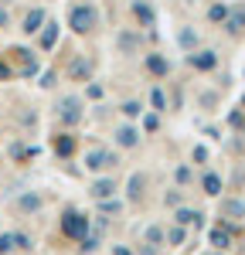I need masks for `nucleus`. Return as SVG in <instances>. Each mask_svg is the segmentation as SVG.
Returning <instances> with one entry per match:
<instances>
[{
    "instance_id": "f257e3e1",
    "label": "nucleus",
    "mask_w": 245,
    "mask_h": 255,
    "mask_svg": "<svg viewBox=\"0 0 245 255\" xmlns=\"http://www.w3.org/2000/svg\"><path fill=\"white\" fill-rule=\"evenodd\" d=\"M58 232L65 238H72V242H79L82 235L92 232V218H85L82 211H75V208H65V215L58 218Z\"/></svg>"
},
{
    "instance_id": "f03ea898",
    "label": "nucleus",
    "mask_w": 245,
    "mask_h": 255,
    "mask_svg": "<svg viewBox=\"0 0 245 255\" xmlns=\"http://www.w3.org/2000/svg\"><path fill=\"white\" fill-rule=\"evenodd\" d=\"M96 24H99V10H96L92 3H75V7L68 10V27H72L75 34H89Z\"/></svg>"
},
{
    "instance_id": "7ed1b4c3",
    "label": "nucleus",
    "mask_w": 245,
    "mask_h": 255,
    "mask_svg": "<svg viewBox=\"0 0 245 255\" xmlns=\"http://www.w3.org/2000/svg\"><path fill=\"white\" fill-rule=\"evenodd\" d=\"M55 113H58V119L65 126H79L82 119H85V102H82L79 96H61L58 106H55Z\"/></svg>"
},
{
    "instance_id": "20e7f679",
    "label": "nucleus",
    "mask_w": 245,
    "mask_h": 255,
    "mask_svg": "<svg viewBox=\"0 0 245 255\" xmlns=\"http://www.w3.org/2000/svg\"><path fill=\"white\" fill-rule=\"evenodd\" d=\"M116 163H120V157H116L113 150H106V146H92V150L85 153V170H92V174L113 170Z\"/></svg>"
},
{
    "instance_id": "39448f33",
    "label": "nucleus",
    "mask_w": 245,
    "mask_h": 255,
    "mask_svg": "<svg viewBox=\"0 0 245 255\" xmlns=\"http://www.w3.org/2000/svg\"><path fill=\"white\" fill-rule=\"evenodd\" d=\"M187 65H191L194 72H211V68L218 65V55H215L211 48H204V51H191V55H187Z\"/></svg>"
},
{
    "instance_id": "423d86ee",
    "label": "nucleus",
    "mask_w": 245,
    "mask_h": 255,
    "mask_svg": "<svg viewBox=\"0 0 245 255\" xmlns=\"http://www.w3.org/2000/svg\"><path fill=\"white\" fill-rule=\"evenodd\" d=\"M68 79L72 82H89L92 79V61L85 58V55H75L72 65H68Z\"/></svg>"
},
{
    "instance_id": "0eeeda50",
    "label": "nucleus",
    "mask_w": 245,
    "mask_h": 255,
    "mask_svg": "<svg viewBox=\"0 0 245 255\" xmlns=\"http://www.w3.org/2000/svg\"><path fill=\"white\" fill-rule=\"evenodd\" d=\"M116 191H120V187H116V177H113V174H109V177H99V180L89 187V194L96 197V201H106V197L116 194Z\"/></svg>"
},
{
    "instance_id": "6e6552de",
    "label": "nucleus",
    "mask_w": 245,
    "mask_h": 255,
    "mask_svg": "<svg viewBox=\"0 0 245 255\" xmlns=\"http://www.w3.org/2000/svg\"><path fill=\"white\" fill-rule=\"evenodd\" d=\"M146 72H150L153 79H167V75H170V61L153 51V55H146Z\"/></svg>"
},
{
    "instance_id": "1a4fd4ad",
    "label": "nucleus",
    "mask_w": 245,
    "mask_h": 255,
    "mask_svg": "<svg viewBox=\"0 0 245 255\" xmlns=\"http://www.w3.org/2000/svg\"><path fill=\"white\" fill-rule=\"evenodd\" d=\"M174 218H177V225H181V228H201V211H191V208H174Z\"/></svg>"
},
{
    "instance_id": "9d476101",
    "label": "nucleus",
    "mask_w": 245,
    "mask_h": 255,
    "mask_svg": "<svg viewBox=\"0 0 245 255\" xmlns=\"http://www.w3.org/2000/svg\"><path fill=\"white\" fill-rule=\"evenodd\" d=\"M222 218H225V221H242V218H245V201L225 197V201H222Z\"/></svg>"
},
{
    "instance_id": "9b49d317",
    "label": "nucleus",
    "mask_w": 245,
    "mask_h": 255,
    "mask_svg": "<svg viewBox=\"0 0 245 255\" xmlns=\"http://www.w3.org/2000/svg\"><path fill=\"white\" fill-rule=\"evenodd\" d=\"M113 136H116V143H120L122 150H133V146L140 143V129H136V126H120Z\"/></svg>"
},
{
    "instance_id": "f8f14e48",
    "label": "nucleus",
    "mask_w": 245,
    "mask_h": 255,
    "mask_svg": "<svg viewBox=\"0 0 245 255\" xmlns=\"http://www.w3.org/2000/svg\"><path fill=\"white\" fill-rule=\"evenodd\" d=\"M44 20H48V17H44V10H41V7H34V10H27V14H24V24H20V31H24V34H38Z\"/></svg>"
},
{
    "instance_id": "ddd939ff",
    "label": "nucleus",
    "mask_w": 245,
    "mask_h": 255,
    "mask_svg": "<svg viewBox=\"0 0 245 255\" xmlns=\"http://www.w3.org/2000/svg\"><path fill=\"white\" fill-rule=\"evenodd\" d=\"M51 150H55V157L68 160L72 153H75V136H68V133H61V136L51 139Z\"/></svg>"
},
{
    "instance_id": "4468645a",
    "label": "nucleus",
    "mask_w": 245,
    "mask_h": 255,
    "mask_svg": "<svg viewBox=\"0 0 245 255\" xmlns=\"http://www.w3.org/2000/svg\"><path fill=\"white\" fill-rule=\"evenodd\" d=\"M38 34H41V48H44V51H51V48H55V41H58V20H44Z\"/></svg>"
},
{
    "instance_id": "2eb2a0df",
    "label": "nucleus",
    "mask_w": 245,
    "mask_h": 255,
    "mask_svg": "<svg viewBox=\"0 0 245 255\" xmlns=\"http://www.w3.org/2000/svg\"><path fill=\"white\" fill-rule=\"evenodd\" d=\"M133 14H136V20H140L143 27H153V20H157L153 7H150L146 0H136V3H133Z\"/></svg>"
},
{
    "instance_id": "dca6fc26",
    "label": "nucleus",
    "mask_w": 245,
    "mask_h": 255,
    "mask_svg": "<svg viewBox=\"0 0 245 255\" xmlns=\"http://www.w3.org/2000/svg\"><path fill=\"white\" fill-rule=\"evenodd\" d=\"M222 27L228 31V34H232V38H239V34L245 31V10H235V14H228Z\"/></svg>"
},
{
    "instance_id": "f3484780",
    "label": "nucleus",
    "mask_w": 245,
    "mask_h": 255,
    "mask_svg": "<svg viewBox=\"0 0 245 255\" xmlns=\"http://www.w3.org/2000/svg\"><path fill=\"white\" fill-rule=\"evenodd\" d=\"M208 242H211V245H215L218 252H225V249H232V232L218 225V228H211V235H208Z\"/></svg>"
},
{
    "instance_id": "a211bd4d",
    "label": "nucleus",
    "mask_w": 245,
    "mask_h": 255,
    "mask_svg": "<svg viewBox=\"0 0 245 255\" xmlns=\"http://www.w3.org/2000/svg\"><path fill=\"white\" fill-rule=\"evenodd\" d=\"M184 242H187V228H181V225H170V228L163 232V245H170V249H177Z\"/></svg>"
},
{
    "instance_id": "6ab92c4d",
    "label": "nucleus",
    "mask_w": 245,
    "mask_h": 255,
    "mask_svg": "<svg viewBox=\"0 0 245 255\" xmlns=\"http://www.w3.org/2000/svg\"><path fill=\"white\" fill-rule=\"evenodd\" d=\"M177 44L191 55V51L198 48V31H194V27H181V31H177Z\"/></svg>"
},
{
    "instance_id": "aec40b11",
    "label": "nucleus",
    "mask_w": 245,
    "mask_h": 255,
    "mask_svg": "<svg viewBox=\"0 0 245 255\" xmlns=\"http://www.w3.org/2000/svg\"><path fill=\"white\" fill-rule=\"evenodd\" d=\"M201 187H204V194H208V197H218V194H222V177H218V174H204L201 177Z\"/></svg>"
},
{
    "instance_id": "412c9836",
    "label": "nucleus",
    "mask_w": 245,
    "mask_h": 255,
    "mask_svg": "<svg viewBox=\"0 0 245 255\" xmlns=\"http://www.w3.org/2000/svg\"><path fill=\"white\" fill-rule=\"evenodd\" d=\"M17 208L24 211V215H34V211H41V197L38 194H24L17 201Z\"/></svg>"
},
{
    "instance_id": "4be33fe9",
    "label": "nucleus",
    "mask_w": 245,
    "mask_h": 255,
    "mask_svg": "<svg viewBox=\"0 0 245 255\" xmlns=\"http://www.w3.org/2000/svg\"><path fill=\"white\" fill-rule=\"evenodd\" d=\"M228 14H232L228 3H211V7H208V20H211V24H225Z\"/></svg>"
},
{
    "instance_id": "5701e85b",
    "label": "nucleus",
    "mask_w": 245,
    "mask_h": 255,
    "mask_svg": "<svg viewBox=\"0 0 245 255\" xmlns=\"http://www.w3.org/2000/svg\"><path fill=\"white\" fill-rule=\"evenodd\" d=\"M143 184H146V177H143V174L129 177V201H140V197H143Z\"/></svg>"
},
{
    "instance_id": "b1692460",
    "label": "nucleus",
    "mask_w": 245,
    "mask_h": 255,
    "mask_svg": "<svg viewBox=\"0 0 245 255\" xmlns=\"http://www.w3.org/2000/svg\"><path fill=\"white\" fill-rule=\"evenodd\" d=\"M143 238H146V245L160 249V245H163V228H160V225H153V228H146V232H143Z\"/></svg>"
},
{
    "instance_id": "393cba45",
    "label": "nucleus",
    "mask_w": 245,
    "mask_h": 255,
    "mask_svg": "<svg viewBox=\"0 0 245 255\" xmlns=\"http://www.w3.org/2000/svg\"><path fill=\"white\" fill-rule=\"evenodd\" d=\"M96 249H99V235H82L79 238V252L82 255H92Z\"/></svg>"
},
{
    "instance_id": "a878e982",
    "label": "nucleus",
    "mask_w": 245,
    "mask_h": 255,
    "mask_svg": "<svg viewBox=\"0 0 245 255\" xmlns=\"http://www.w3.org/2000/svg\"><path fill=\"white\" fill-rule=\"evenodd\" d=\"M120 211H122V201H116V197L99 201V215H120Z\"/></svg>"
},
{
    "instance_id": "bb28decb",
    "label": "nucleus",
    "mask_w": 245,
    "mask_h": 255,
    "mask_svg": "<svg viewBox=\"0 0 245 255\" xmlns=\"http://www.w3.org/2000/svg\"><path fill=\"white\" fill-rule=\"evenodd\" d=\"M150 106H153V113H167V96H163V89H153V92H150Z\"/></svg>"
},
{
    "instance_id": "cd10ccee",
    "label": "nucleus",
    "mask_w": 245,
    "mask_h": 255,
    "mask_svg": "<svg viewBox=\"0 0 245 255\" xmlns=\"http://www.w3.org/2000/svg\"><path fill=\"white\" fill-rule=\"evenodd\" d=\"M163 204H167V208H181V204H184V194H181V187H170V191L163 194Z\"/></svg>"
},
{
    "instance_id": "c85d7f7f",
    "label": "nucleus",
    "mask_w": 245,
    "mask_h": 255,
    "mask_svg": "<svg viewBox=\"0 0 245 255\" xmlns=\"http://www.w3.org/2000/svg\"><path fill=\"white\" fill-rule=\"evenodd\" d=\"M122 116H129V119H140V116H143V106L136 102V99H129V102H122Z\"/></svg>"
},
{
    "instance_id": "c756f323",
    "label": "nucleus",
    "mask_w": 245,
    "mask_h": 255,
    "mask_svg": "<svg viewBox=\"0 0 245 255\" xmlns=\"http://www.w3.org/2000/svg\"><path fill=\"white\" fill-rule=\"evenodd\" d=\"M10 235H14V249L31 252V245H34V242H31V235H24V232H10Z\"/></svg>"
},
{
    "instance_id": "7c9ffc66",
    "label": "nucleus",
    "mask_w": 245,
    "mask_h": 255,
    "mask_svg": "<svg viewBox=\"0 0 245 255\" xmlns=\"http://www.w3.org/2000/svg\"><path fill=\"white\" fill-rule=\"evenodd\" d=\"M177 184H187V180H191V177H194V170H191V167H187V163H181V167H177Z\"/></svg>"
},
{
    "instance_id": "2f4dec72",
    "label": "nucleus",
    "mask_w": 245,
    "mask_h": 255,
    "mask_svg": "<svg viewBox=\"0 0 245 255\" xmlns=\"http://www.w3.org/2000/svg\"><path fill=\"white\" fill-rule=\"evenodd\" d=\"M7 252H14V235H10V232L0 235V255H7Z\"/></svg>"
},
{
    "instance_id": "473e14b6",
    "label": "nucleus",
    "mask_w": 245,
    "mask_h": 255,
    "mask_svg": "<svg viewBox=\"0 0 245 255\" xmlns=\"http://www.w3.org/2000/svg\"><path fill=\"white\" fill-rule=\"evenodd\" d=\"M157 126H160V119L153 116V113H150V116H143V129H146V133H157Z\"/></svg>"
},
{
    "instance_id": "72a5a7b5",
    "label": "nucleus",
    "mask_w": 245,
    "mask_h": 255,
    "mask_svg": "<svg viewBox=\"0 0 245 255\" xmlns=\"http://www.w3.org/2000/svg\"><path fill=\"white\" fill-rule=\"evenodd\" d=\"M7 79H14V68L7 61H0V82H7Z\"/></svg>"
},
{
    "instance_id": "f704fd0d",
    "label": "nucleus",
    "mask_w": 245,
    "mask_h": 255,
    "mask_svg": "<svg viewBox=\"0 0 245 255\" xmlns=\"http://www.w3.org/2000/svg\"><path fill=\"white\" fill-rule=\"evenodd\" d=\"M120 48L122 51H133V38L129 34H120Z\"/></svg>"
},
{
    "instance_id": "c9c22d12",
    "label": "nucleus",
    "mask_w": 245,
    "mask_h": 255,
    "mask_svg": "<svg viewBox=\"0 0 245 255\" xmlns=\"http://www.w3.org/2000/svg\"><path fill=\"white\" fill-rule=\"evenodd\" d=\"M85 96H89V99H99L102 96V85H89V89H85Z\"/></svg>"
},
{
    "instance_id": "e433bc0d",
    "label": "nucleus",
    "mask_w": 245,
    "mask_h": 255,
    "mask_svg": "<svg viewBox=\"0 0 245 255\" xmlns=\"http://www.w3.org/2000/svg\"><path fill=\"white\" fill-rule=\"evenodd\" d=\"M194 160L204 163V160H208V150H204V146H194Z\"/></svg>"
},
{
    "instance_id": "4c0bfd02",
    "label": "nucleus",
    "mask_w": 245,
    "mask_h": 255,
    "mask_svg": "<svg viewBox=\"0 0 245 255\" xmlns=\"http://www.w3.org/2000/svg\"><path fill=\"white\" fill-rule=\"evenodd\" d=\"M10 24V14H7V7H0V27H7Z\"/></svg>"
},
{
    "instance_id": "58836bf2",
    "label": "nucleus",
    "mask_w": 245,
    "mask_h": 255,
    "mask_svg": "<svg viewBox=\"0 0 245 255\" xmlns=\"http://www.w3.org/2000/svg\"><path fill=\"white\" fill-rule=\"evenodd\" d=\"M41 85H44V89H51V85H55V72H48V75L41 79Z\"/></svg>"
},
{
    "instance_id": "ea45409f",
    "label": "nucleus",
    "mask_w": 245,
    "mask_h": 255,
    "mask_svg": "<svg viewBox=\"0 0 245 255\" xmlns=\"http://www.w3.org/2000/svg\"><path fill=\"white\" fill-rule=\"evenodd\" d=\"M113 255H133V252H129L126 245H113Z\"/></svg>"
},
{
    "instance_id": "a19ab883",
    "label": "nucleus",
    "mask_w": 245,
    "mask_h": 255,
    "mask_svg": "<svg viewBox=\"0 0 245 255\" xmlns=\"http://www.w3.org/2000/svg\"><path fill=\"white\" fill-rule=\"evenodd\" d=\"M0 3H10V0H0Z\"/></svg>"
},
{
    "instance_id": "79ce46f5",
    "label": "nucleus",
    "mask_w": 245,
    "mask_h": 255,
    "mask_svg": "<svg viewBox=\"0 0 245 255\" xmlns=\"http://www.w3.org/2000/svg\"><path fill=\"white\" fill-rule=\"evenodd\" d=\"M242 106H245V96H242Z\"/></svg>"
},
{
    "instance_id": "37998d69",
    "label": "nucleus",
    "mask_w": 245,
    "mask_h": 255,
    "mask_svg": "<svg viewBox=\"0 0 245 255\" xmlns=\"http://www.w3.org/2000/svg\"><path fill=\"white\" fill-rule=\"evenodd\" d=\"M215 255H222V252H215Z\"/></svg>"
}]
</instances>
